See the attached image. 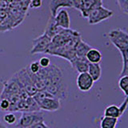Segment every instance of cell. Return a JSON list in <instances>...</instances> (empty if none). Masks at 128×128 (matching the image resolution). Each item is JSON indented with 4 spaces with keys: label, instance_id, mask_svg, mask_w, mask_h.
Instances as JSON below:
<instances>
[{
    "label": "cell",
    "instance_id": "6da1fadb",
    "mask_svg": "<svg viewBox=\"0 0 128 128\" xmlns=\"http://www.w3.org/2000/svg\"><path fill=\"white\" fill-rule=\"evenodd\" d=\"M111 43L117 48L120 54L128 52V34L122 29H113L108 33Z\"/></svg>",
    "mask_w": 128,
    "mask_h": 128
},
{
    "label": "cell",
    "instance_id": "7a4b0ae2",
    "mask_svg": "<svg viewBox=\"0 0 128 128\" xmlns=\"http://www.w3.org/2000/svg\"><path fill=\"white\" fill-rule=\"evenodd\" d=\"M13 77L17 80L19 85L21 86L22 89L26 90L29 96H33L38 91V89L32 81L26 67L22 68L17 73H15L13 75Z\"/></svg>",
    "mask_w": 128,
    "mask_h": 128
},
{
    "label": "cell",
    "instance_id": "3957f363",
    "mask_svg": "<svg viewBox=\"0 0 128 128\" xmlns=\"http://www.w3.org/2000/svg\"><path fill=\"white\" fill-rule=\"evenodd\" d=\"M43 121L44 117L41 111L22 112L18 122L15 124V126L17 128H28Z\"/></svg>",
    "mask_w": 128,
    "mask_h": 128
},
{
    "label": "cell",
    "instance_id": "277c9868",
    "mask_svg": "<svg viewBox=\"0 0 128 128\" xmlns=\"http://www.w3.org/2000/svg\"><path fill=\"white\" fill-rule=\"evenodd\" d=\"M114 12L111 10L107 9L103 6H100L94 8L92 10L87 16L88 23L90 25H95V24L100 23L101 22L105 21V20L112 17Z\"/></svg>",
    "mask_w": 128,
    "mask_h": 128
},
{
    "label": "cell",
    "instance_id": "5b68a950",
    "mask_svg": "<svg viewBox=\"0 0 128 128\" xmlns=\"http://www.w3.org/2000/svg\"><path fill=\"white\" fill-rule=\"evenodd\" d=\"M50 42L51 38L43 33L38 37L32 40V48L30 51V54H46V51L47 50Z\"/></svg>",
    "mask_w": 128,
    "mask_h": 128
},
{
    "label": "cell",
    "instance_id": "8992f818",
    "mask_svg": "<svg viewBox=\"0 0 128 128\" xmlns=\"http://www.w3.org/2000/svg\"><path fill=\"white\" fill-rule=\"evenodd\" d=\"M94 80L87 72L79 73L76 78V84L78 89L82 92H87L92 89L94 86Z\"/></svg>",
    "mask_w": 128,
    "mask_h": 128
},
{
    "label": "cell",
    "instance_id": "52a82bcc",
    "mask_svg": "<svg viewBox=\"0 0 128 128\" xmlns=\"http://www.w3.org/2000/svg\"><path fill=\"white\" fill-rule=\"evenodd\" d=\"M38 106L41 110L55 112L61 108V102H60V99L58 98L50 97L43 99L41 102L38 103Z\"/></svg>",
    "mask_w": 128,
    "mask_h": 128
},
{
    "label": "cell",
    "instance_id": "ba28073f",
    "mask_svg": "<svg viewBox=\"0 0 128 128\" xmlns=\"http://www.w3.org/2000/svg\"><path fill=\"white\" fill-rule=\"evenodd\" d=\"M53 18L58 26L62 28V29H70V18L69 13L66 9L59 10Z\"/></svg>",
    "mask_w": 128,
    "mask_h": 128
},
{
    "label": "cell",
    "instance_id": "9c48e42d",
    "mask_svg": "<svg viewBox=\"0 0 128 128\" xmlns=\"http://www.w3.org/2000/svg\"><path fill=\"white\" fill-rule=\"evenodd\" d=\"M100 6H102V0H84L79 9V11L81 12L82 17L86 18L92 10Z\"/></svg>",
    "mask_w": 128,
    "mask_h": 128
},
{
    "label": "cell",
    "instance_id": "30bf717a",
    "mask_svg": "<svg viewBox=\"0 0 128 128\" xmlns=\"http://www.w3.org/2000/svg\"><path fill=\"white\" fill-rule=\"evenodd\" d=\"M71 0H50V11L52 17H54L57 12L61 8H72Z\"/></svg>",
    "mask_w": 128,
    "mask_h": 128
},
{
    "label": "cell",
    "instance_id": "8fae6325",
    "mask_svg": "<svg viewBox=\"0 0 128 128\" xmlns=\"http://www.w3.org/2000/svg\"><path fill=\"white\" fill-rule=\"evenodd\" d=\"M90 48L91 46L89 44H87L86 42H84L82 39V38H79L74 46V52H75L76 57L86 58V54Z\"/></svg>",
    "mask_w": 128,
    "mask_h": 128
},
{
    "label": "cell",
    "instance_id": "7c38bea8",
    "mask_svg": "<svg viewBox=\"0 0 128 128\" xmlns=\"http://www.w3.org/2000/svg\"><path fill=\"white\" fill-rule=\"evenodd\" d=\"M63 29L61 27L58 26L56 25V23L54 20V18L51 17L48 20L46 27L45 29V31H44V34H46L48 37H50V38H54L55 35H57L58 34H59Z\"/></svg>",
    "mask_w": 128,
    "mask_h": 128
},
{
    "label": "cell",
    "instance_id": "4fadbf2b",
    "mask_svg": "<svg viewBox=\"0 0 128 128\" xmlns=\"http://www.w3.org/2000/svg\"><path fill=\"white\" fill-rule=\"evenodd\" d=\"M72 67L79 73L87 72L88 66H89V62L86 58H78L76 57L73 61L70 62Z\"/></svg>",
    "mask_w": 128,
    "mask_h": 128
},
{
    "label": "cell",
    "instance_id": "5bb4252c",
    "mask_svg": "<svg viewBox=\"0 0 128 128\" xmlns=\"http://www.w3.org/2000/svg\"><path fill=\"white\" fill-rule=\"evenodd\" d=\"M87 73L90 75L94 82H98L102 76V67L99 63H89Z\"/></svg>",
    "mask_w": 128,
    "mask_h": 128
},
{
    "label": "cell",
    "instance_id": "9a60e30c",
    "mask_svg": "<svg viewBox=\"0 0 128 128\" xmlns=\"http://www.w3.org/2000/svg\"><path fill=\"white\" fill-rule=\"evenodd\" d=\"M86 58L89 63H99L102 58V55L100 50L91 47L86 54Z\"/></svg>",
    "mask_w": 128,
    "mask_h": 128
},
{
    "label": "cell",
    "instance_id": "2e32d148",
    "mask_svg": "<svg viewBox=\"0 0 128 128\" xmlns=\"http://www.w3.org/2000/svg\"><path fill=\"white\" fill-rule=\"evenodd\" d=\"M104 116L118 118L121 116H122V114L121 113V111H120L119 106L113 104V105L108 106L105 109V110H104Z\"/></svg>",
    "mask_w": 128,
    "mask_h": 128
},
{
    "label": "cell",
    "instance_id": "e0dca14e",
    "mask_svg": "<svg viewBox=\"0 0 128 128\" xmlns=\"http://www.w3.org/2000/svg\"><path fill=\"white\" fill-rule=\"evenodd\" d=\"M118 122V118L104 116L100 122V128H115Z\"/></svg>",
    "mask_w": 128,
    "mask_h": 128
},
{
    "label": "cell",
    "instance_id": "ac0fdd59",
    "mask_svg": "<svg viewBox=\"0 0 128 128\" xmlns=\"http://www.w3.org/2000/svg\"><path fill=\"white\" fill-rule=\"evenodd\" d=\"M118 86L126 97H128V75H123L119 77Z\"/></svg>",
    "mask_w": 128,
    "mask_h": 128
},
{
    "label": "cell",
    "instance_id": "d6986e66",
    "mask_svg": "<svg viewBox=\"0 0 128 128\" xmlns=\"http://www.w3.org/2000/svg\"><path fill=\"white\" fill-rule=\"evenodd\" d=\"M3 121L8 125H14L17 122V118H16L15 114L9 112V113L3 115Z\"/></svg>",
    "mask_w": 128,
    "mask_h": 128
},
{
    "label": "cell",
    "instance_id": "ffe728a7",
    "mask_svg": "<svg viewBox=\"0 0 128 128\" xmlns=\"http://www.w3.org/2000/svg\"><path fill=\"white\" fill-rule=\"evenodd\" d=\"M26 68H27V70L29 73L37 74L38 72L40 70V69H41V66H40L38 61H34V62H32Z\"/></svg>",
    "mask_w": 128,
    "mask_h": 128
},
{
    "label": "cell",
    "instance_id": "44dd1931",
    "mask_svg": "<svg viewBox=\"0 0 128 128\" xmlns=\"http://www.w3.org/2000/svg\"><path fill=\"white\" fill-rule=\"evenodd\" d=\"M117 4L122 13L124 14H128V0H117Z\"/></svg>",
    "mask_w": 128,
    "mask_h": 128
},
{
    "label": "cell",
    "instance_id": "7402d4cb",
    "mask_svg": "<svg viewBox=\"0 0 128 128\" xmlns=\"http://www.w3.org/2000/svg\"><path fill=\"white\" fill-rule=\"evenodd\" d=\"M10 106V103L6 98H0V109L4 111H8Z\"/></svg>",
    "mask_w": 128,
    "mask_h": 128
},
{
    "label": "cell",
    "instance_id": "603a6c76",
    "mask_svg": "<svg viewBox=\"0 0 128 128\" xmlns=\"http://www.w3.org/2000/svg\"><path fill=\"white\" fill-rule=\"evenodd\" d=\"M40 66L42 68H46L48 67L50 65V59L46 57V56H43L41 58L39 59V61H38Z\"/></svg>",
    "mask_w": 128,
    "mask_h": 128
},
{
    "label": "cell",
    "instance_id": "cb8c5ba5",
    "mask_svg": "<svg viewBox=\"0 0 128 128\" xmlns=\"http://www.w3.org/2000/svg\"><path fill=\"white\" fill-rule=\"evenodd\" d=\"M42 5V0H30L29 6L33 9H38Z\"/></svg>",
    "mask_w": 128,
    "mask_h": 128
},
{
    "label": "cell",
    "instance_id": "d4e9b609",
    "mask_svg": "<svg viewBox=\"0 0 128 128\" xmlns=\"http://www.w3.org/2000/svg\"><path fill=\"white\" fill-rule=\"evenodd\" d=\"M127 104H128V97H126L125 99H124V101L122 102L121 105L119 106V109H120V111H121L122 114L123 115V114L125 113V111L127 108Z\"/></svg>",
    "mask_w": 128,
    "mask_h": 128
},
{
    "label": "cell",
    "instance_id": "484cf974",
    "mask_svg": "<svg viewBox=\"0 0 128 128\" xmlns=\"http://www.w3.org/2000/svg\"><path fill=\"white\" fill-rule=\"evenodd\" d=\"M28 128H50V127L48 126L43 121V122H40L36 123L34 126H32L30 127H28Z\"/></svg>",
    "mask_w": 128,
    "mask_h": 128
},
{
    "label": "cell",
    "instance_id": "4316f807",
    "mask_svg": "<svg viewBox=\"0 0 128 128\" xmlns=\"http://www.w3.org/2000/svg\"><path fill=\"white\" fill-rule=\"evenodd\" d=\"M0 128H7L2 122H0Z\"/></svg>",
    "mask_w": 128,
    "mask_h": 128
},
{
    "label": "cell",
    "instance_id": "83f0119b",
    "mask_svg": "<svg viewBox=\"0 0 128 128\" xmlns=\"http://www.w3.org/2000/svg\"><path fill=\"white\" fill-rule=\"evenodd\" d=\"M2 19H0V24L2 23Z\"/></svg>",
    "mask_w": 128,
    "mask_h": 128
}]
</instances>
